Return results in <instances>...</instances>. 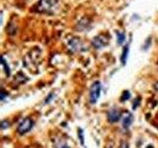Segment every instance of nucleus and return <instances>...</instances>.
I'll use <instances>...</instances> for the list:
<instances>
[{
  "label": "nucleus",
  "instance_id": "obj_1",
  "mask_svg": "<svg viewBox=\"0 0 158 148\" xmlns=\"http://www.w3.org/2000/svg\"><path fill=\"white\" fill-rule=\"evenodd\" d=\"M58 0H40L38 4V10L42 13L52 14L54 8L57 6Z\"/></svg>",
  "mask_w": 158,
  "mask_h": 148
},
{
  "label": "nucleus",
  "instance_id": "obj_2",
  "mask_svg": "<svg viewBox=\"0 0 158 148\" xmlns=\"http://www.w3.org/2000/svg\"><path fill=\"white\" fill-rule=\"evenodd\" d=\"M101 83L99 81H96L92 84V86L90 88V93H89V101L91 104H96L99 97L101 94Z\"/></svg>",
  "mask_w": 158,
  "mask_h": 148
},
{
  "label": "nucleus",
  "instance_id": "obj_3",
  "mask_svg": "<svg viewBox=\"0 0 158 148\" xmlns=\"http://www.w3.org/2000/svg\"><path fill=\"white\" fill-rule=\"evenodd\" d=\"M33 126H34V121L31 118L26 117L19 122V125L17 126V131L19 132V134H25V133L31 130Z\"/></svg>",
  "mask_w": 158,
  "mask_h": 148
},
{
  "label": "nucleus",
  "instance_id": "obj_4",
  "mask_svg": "<svg viewBox=\"0 0 158 148\" xmlns=\"http://www.w3.org/2000/svg\"><path fill=\"white\" fill-rule=\"evenodd\" d=\"M68 47L73 52L82 51L85 49V47H84L83 43L78 38H76V37L72 38L70 41L68 42Z\"/></svg>",
  "mask_w": 158,
  "mask_h": 148
},
{
  "label": "nucleus",
  "instance_id": "obj_5",
  "mask_svg": "<svg viewBox=\"0 0 158 148\" xmlns=\"http://www.w3.org/2000/svg\"><path fill=\"white\" fill-rule=\"evenodd\" d=\"M108 43H109V39L106 36H104V35L97 36L92 39V46L97 49H100L104 47H106Z\"/></svg>",
  "mask_w": 158,
  "mask_h": 148
},
{
  "label": "nucleus",
  "instance_id": "obj_6",
  "mask_svg": "<svg viewBox=\"0 0 158 148\" xmlns=\"http://www.w3.org/2000/svg\"><path fill=\"white\" fill-rule=\"evenodd\" d=\"M107 117H108V121L110 122H117L121 120L122 113L117 109H112V110L108 112Z\"/></svg>",
  "mask_w": 158,
  "mask_h": 148
},
{
  "label": "nucleus",
  "instance_id": "obj_7",
  "mask_svg": "<svg viewBox=\"0 0 158 148\" xmlns=\"http://www.w3.org/2000/svg\"><path fill=\"white\" fill-rule=\"evenodd\" d=\"M132 121H133V116L131 113H127V116H125V117L123 118V127L125 130L130 128L131 125H132Z\"/></svg>",
  "mask_w": 158,
  "mask_h": 148
},
{
  "label": "nucleus",
  "instance_id": "obj_8",
  "mask_svg": "<svg viewBox=\"0 0 158 148\" xmlns=\"http://www.w3.org/2000/svg\"><path fill=\"white\" fill-rule=\"evenodd\" d=\"M128 51H130V47H128V44H127V46L123 47V52H122V56H121V61H122L123 65H125L126 62H127V56H128Z\"/></svg>",
  "mask_w": 158,
  "mask_h": 148
},
{
  "label": "nucleus",
  "instance_id": "obj_9",
  "mask_svg": "<svg viewBox=\"0 0 158 148\" xmlns=\"http://www.w3.org/2000/svg\"><path fill=\"white\" fill-rule=\"evenodd\" d=\"M117 43L118 44H123L126 41V35L121 32H117Z\"/></svg>",
  "mask_w": 158,
  "mask_h": 148
},
{
  "label": "nucleus",
  "instance_id": "obj_10",
  "mask_svg": "<svg viewBox=\"0 0 158 148\" xmlns=\"http://www.w3.org/2000/svg\"><path fill=\"white\" fill-rule=\"evenodd\" d=\"M2 66L4 68V71H5V73H6V75L10 76V73H11V72H10V67L7 64V62H6V60H5L4 57H2Z\"/></svg>",
  "mask_w": 158,
  "mask_h": 148
},
{
  "label": "nucleus",
  "instance_id": "obj_11",
  "mask_svg": "<svg viewBox=\"0 0 158 148\" xmlns=\"http://www.w3.org/2000/svg\"><path fill=\"white\" fill-rule=\"evenodd\" d=\"M130 97H131L130 92H128V91H125V92L123 93L122 97H121V101L122 102H125V101L128 100V99H130Z\"/></svg>",
  "mask_w": 158,
  "mask_h": 148
},
{
  "label": "nucleus",
  "instance_id": "obj_12",
  "mask_svg": "<svg viewBox=\"0 0 158 148\" xmlns=\"http://www.w3.org/2000/svg\"><path fill=\"white\" fill-rule=\"evenodd\" d=\"M78 136H80V141L82 144H84V137H83V131L82 130H78Z\"/></svg>",
  "mask_w": 158,
  "mask_h": 148
},
{
  "label": "nucleus",
  "instance_id": "obj_13",
  "mask_svg": "<svg viewBox=\"0 0 158 148\" xmlns=\"http://www.w3.org/2000/svg\"><path fill=\"white\" fill-rule=\"evenodd\" d=\"M5 95H6V94H5V92H4V91H2V93H1V100H2V101L4 100Z\"/></svg>",
  "mask_w": 158,
  "mask_h": 148
},
{
  "label": "nucleus",
  "instance_id": "obj_14",
  "mask_svg": "<svg viewBox=\"0 0 158 148\" xmlns=\"http://www.w3.org/2000/svg\"><path fill=\"white\" fill-rule=\"evenodd\" d=\"M59 148H70V147H69V146H67V145H61V146L59 147Z\"/></svg>",
  "mask_w": 158,
  "mask_h": 148
}]
</instances>
